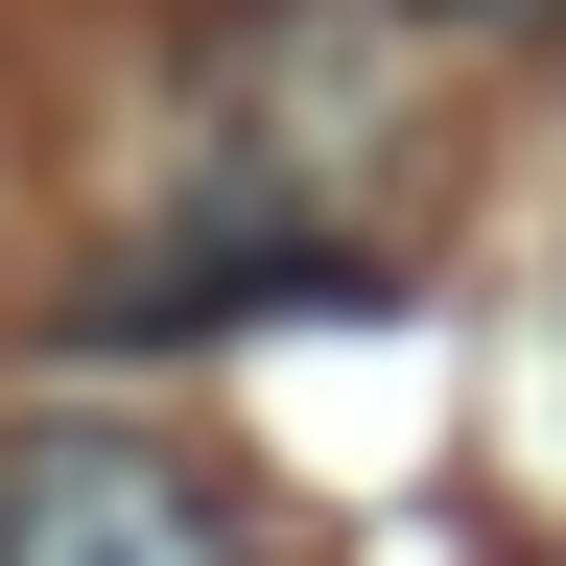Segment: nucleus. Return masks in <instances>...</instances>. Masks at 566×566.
Returning a JSON list of instances; mask_svg holds the SVG:
<instances>
[{
	"instance_id": "nucleus-1",
	"label": "nucleus",
	"mask_w": 566,
	"mask_h": 566,
	"mask_svg": "<svg viewBox=\"0 0 566 566\" xmlns=\"http://www.w3.org/2000/svg\"><path fill=\"white\" fill-rule=\"evenodd\" d=\"M0 566H260L237 495L189 449H142V424H24L0 449Z\"/></svg>"
},
{
	"instance_id": "nucleus-2",
	"label": "nucleus",
	"mask_w": 566,
	"mask_h": 566,
	"mask_svg": "<svg viewBox=\"0 0 566 566\" xmlns=\"http://www.w3.org/2000/svg\"><path fill=\"white\" fill-rule=\"evenodd\" d=\"M424 24H566V0H424Z\"/></svg>"
}]
</instances>
